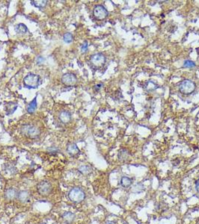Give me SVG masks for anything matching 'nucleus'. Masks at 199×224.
I'll list each match as a JSON object with an SVG mask.
<instances>
[{
    "label": "nucleus",
    "instance_id": "nucleus-1",
    "mask_svg": "<svg viewBox=\"0 0 199 224\" xmlns=\"http://www.w3.org/2000/svg\"><path fill=\"white\" fill-rule=\"evenodd\" d=\"M21 133L29 138H37L40 135V130L35 125L32 124H24L20 129Z\"/></svg>",
    "mask_w": 199,
    "mask_h": 224
},
{
    "label": "nucleus",
    "instance_id": "nucleus-2",
    "mask_svg": "<svg viewBox=\"0 0 199 224\" xmlns=\"http://www.w3.org/2000/svg\"><path fill=\"white\" fill-rule=\"evenodd\" d=\"M23 82L25 87L29 88H36L40 83V76L34 73H29L23 79Z\"/></svg>",
    "mask_w": 199,
    "mask_h": 224
},
{
    "label": "nucleus",
    "instance_id": "nucleus-3",
    "mask_svg": "<svg viewBox=\"0 0 199 224\" xmlns=\"http://www.w3.org/2000/svg\"><path fill=\"white\" fill-rule=\"evenodd\" d=\"M68 196L70 200H71L73 203H79L85 199L86 194H85V193L83 192L82 190H81L80 188H75L70 191Z\"/></svg>",
    "mask_w": 199,
    "mask_h": 224
},
{
    "label": "nucleus",
    "instance_id": "nucleus-4",
    "mask_svg": "<svg viewBox=\"0 0 199 224\" xmlns=\"http://www.w3.org/2000/svg\"><path fill=\"white\" fill-rule=\"evenodd\" d=\"M179 89L180 91L183 94H189L195 91V84L190 80H184L180 84Z\"/></svg>",
    "mask_w": 199,
    "mask_h": 224
},
{
    "label": "nucleus",
    "instance_id": "nucleus-5",
    "mask_svg": "<svg viewBox=\"0 0 199 224\" xmlns=\"http://www.w3.org/2000/svg\"><path fill=\"white\" fill-rule=\"evenodd\" d=\"M52 191V185L48 181H41L37 185V191L42 196H47Z\"/></svg>",
    "mask_w": 199,
    "mask_h": 224
},
{
    "label": "nucleus",
    "instance_id": "nucleus-6",
    "mask_svg": "<svg viewBox=\"0 0 199 224\" xmlns=\"http://www.w3.org/2000/svg\"><path fill=\"white\" fill-rule=\"evenodd\" d=\"M93 13L94 16L98 20H103V19H105L108 16L107 10L103 6H100V5L95 6V8H94Z\"/></svg>",
    "mask_w": 199,
    "mask_h": 224
},
{
    "label": "nucleus",
    "instance_id": "nucleus-7",
    "mask_svg": "<svg viewBox=\"0 0 199 224\" xmlns=\"http://www.w3.org/2000/svg\"><path fill=\"white\" fill-rule=\"evenodd\" d=\"M62 81L64 85L73 86L76 83L77 79L74 73H65L62 77Z\"/></svg>",
    "mask_w": 199,
    "mask_h": 224
},
{
    "label": "nucleus",
    "instance_id": "nucleus-8",
    "mask_svg": "<svg viewBox=\"0 0 199 224\" xmlns=\"http://www.w3.org/2000/svg\"><path fill=\"white\" fill-rule=\"evenodd\" d=\"M106 62V58L101 53H97L91 57V62L96 67H100L104 64Z\"/></svg>",
    "mask_w": 199,
    "mask_h": 224
},
{
    "label": "nucleus",
    "instance_id": "nucleus-9",
    "mask_svg": "<svg viewBox=\"0 0 199 224\" xmlns=\"http://www.w3.org/2000/svg\"><path fill=\"white\" fill-rule=\"evenodd\" d=\"M59 120H60L63 123H69L71 120V113L67 111H61L60 114H59Z\"/></svg>",
    "mask_w": 199,
    "mask_h": 224
},
{
    "label": "nucleus",
    "instance_id": "nucleus-10",
    "mask_svg": "<svg viewBox=\"0 0 199 224\" xmlns=\"http://www.w3.org/2000/svg\"><path fill=\"white\" fill-rule=\"evenodd\" d=\"M67 152L71 155H76L79 152V149L75 144H70L67 147Z\"/></svg>",
    "mask_w": 199,
    "mask_h": 224
},
{
    "label": "nucleus",
    "instance_id": "nucleus-11",
    "mask_svg": "<svg viewBox=\"0 0 199 224\" xmlns=\"http://www.w3.org/2000/svg\"><path fill=\"white\" fill-rule=\"evenodd\" d=\"M132 181L130 178L127 177V176H123L121 179V185L124 188H129L131 185H132Z\"/></svg>",
    "mask_w": 199,
    "mask_h": 224
},
{
    "label": "nucleus",
    "instance_id": "nucleus-12",
    "mask_svg": "<svg viewBox=\"0 0 199 224\" xmlns=\"http://www.w3.org/2000/svg\"><path fill=\"white\" fill-rule=\"evenodd\" d=\"M17 108V105L16 103H9L6 106V110L7 111V114H13L15 110Z\"/></svg>",
    "mask_w": 199,
    "mask_h": 224
},
{
    "label": "nucleus",
    "instance_id": "nucleus-13",
    "mask_svg": "<svg viewBox=\"0 0 199 224\" xmlns=\"http://www.w3.org/2000/svg\"><path fill=\"white\" fill-rule=\"evenodd\" d=\"M19 200L21 202H26L29 199V193L27 191H22L18 194Z\"/></svg>",
    "mask_w": 199,
    "mask_h": 224
},
{
    "label": "nucleus",
    "instance_id": "nucleus-14",
    "mask_svg": "<svg viewBox=\"0 0 199 224\" xmlns=\"http://www.w3.org/2000/svg\"><path fill=\"white\" fill-rule=\"evenodd\" d=\"M16 190L13 189V188H8V189L6 190V198L8 200H12L16 196Z\"/></svg>",
    "mask_w": 199,
    "mask_h": 224
},
{
    "label": "nucleus",
    "instance_id": "nucleus-15",
    "mask_svg": "<svg viewBox=\"0 0 199 224\" xmlns=\"http://www.w3.org/2000/svg\"><path fill=\"white\" fill-rule=\"evenodd\" d=\"M36 108H37V97L35 96V97L34 98V99L32 100L31 103H29V105L27 111H28L29 113L32 114L35 111Z\"/></svg>",
    "mask_w": 199,
    "mask_h": 224
},
{
    "label": "nucleus",
    "instance_id": "nucleus-16",
    "mask_svg": "<svg viewBox=\"0 0 199 224\" xmlns=\"http://www.w3.org/2000/svg\"><path fill=\"white\" fill-rule=\"evenodd\" d=\"M15 31L19 34H24L28 31V28H27L26 25H25L23 24V23H20V24L16 25V27H15Z\"/></svg>",
    "mask_w": 199,
    "mask_h": 224
},
{
    "label": "nucleus",
    "instance_id": "nucleus-17",
    "mask_svg": "<svg viewBox=\"0 0 199 224\" xmlns=\"http://www.w3.org/2000/svg\"><path fill=\"white\" fill-rule=\"evenodd\" d=\"M62 217L64 220L67 223H71L74 219V215L71 212H65L64 214H63Z\"/></svg>",
    "mask_w": 199,
    "mask_h": 224
},
{
    "label": "nucleus",
    "instance_id": "nucleus-18",
    "mask_svg": "<svg viewBox=\"0 0 199 224\" xmlns=\"http://www.w3.org/2000/svg\"><path fill=\"white\" fill-rule=\"evenodd\" d=\"M144 190V186L143 185H142V183H137V184H136L135 185L133 186V188H132V192L139 193L142 192Z\"/></svg>",
    "mask_w": 199,
    "mask_h": 224
},
{
    "label": "nucleus",
    "instance_id": "nucleus-19",
    "mask_svg": "<svg viewBox=\"0 0 199 224\" xmlns=\"http://www.w3.org/2000/svg\"><path fill=\"white\" fill-rule=\"evenodd\" d=\"M32 4L37 8H42L47 6V1H45V0L44 1H32Z\"/></svg>",
    "mask_w": 199,
    "mask_h": 224
},
{
    "label": "nucleus",
    "instance_id": "nucleus-20",
    "mask_svg": "<svg viewBox=\"0 0 199 224\" xmlns=\"http://www.w3.org/2000/svg\"><path fill=\"white\" fill-rule=\"evenodd\" d=\"M64 41L65 43H70L73 41V35L71 33H66L65 35H64Z\"/></svg>",
    "mask_w": 199,
    "mask_h": 224
},
{
    "label": "nucleus",
    "instance_id": "nucleus-21",
    "mask_svg": "<svg viewBox=\"0 0 199 224\" xmlns=\"http://www.w3.org/2000/svg\"><path fill=\"white\" fill-rule=\"evenodd\" d=\"M79 171L82 174H88L90 172V167L88 166H82L79 168Z\"/></svg>",
    "mask_w": 199,
    "mask_h": 224
},
{
    "label": "nucleus",
    "instance_id": "nucleus-22",
    "mask_svg": "<svg viewBox=\"0 0 199 224\" xmlns=\"http://www.w3.org/2000/svg\"><path fill=\"white\" fill-rule=\"evenodd\" d=\"M183 67H195V64L192 61H185L184 64H183Z\"/></svg>",
    "mask_w": 199,
    "mask_h": 224
},
{
    "label": "nucleus",
    "instance_id": "nucleus-23",
    "mask_svg": "<svg viewBox=\"0 0 199 224\" xmlns=\"http://www.w3.org/2000/svg\"><path fill=\"white\" fill-rule=\"evenodd\" d=\"M87 50H88V43L86 41L84 43L82 44V46L81 50L82 52H85L87 51Z\"/></svg>",
    "mask_w": 199,
    "mask_h": 224
},
{
    "label": "nucleus",
    "instance_id": "nucleus-24",
    "mask_svg": "<svg viewBox=\"0 0 199 224\" xmlns=\"http://www.w3.org/2000/svg\"><path fill=\"white\" fill-rule=\"evenodd\" d=\"M195 188H196L197 191L199 193V179L197 180L196 183H195Z\"/></svg>",
    "mask_w": 199,
    "mask_h": 224
},
{
    "label": "nucleus",
    "instance_id": "nucleus-25",
    "mask_svg": "<svg viewBox=\"0 0 199 224\" xmlns=\"http://www.w3.org/2000/svg\"><path fill=\"white\" fill-rule=\"evenodd\" d=\"M105 224H115L113 221H107Z\"/></svg>",
    "mask_w": 199,
    "mask_h": 224
}]
</instances>
